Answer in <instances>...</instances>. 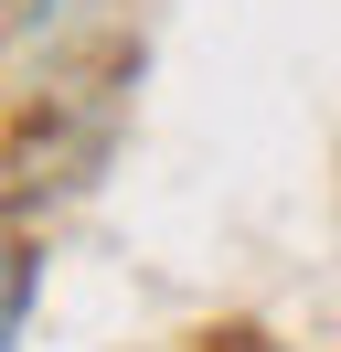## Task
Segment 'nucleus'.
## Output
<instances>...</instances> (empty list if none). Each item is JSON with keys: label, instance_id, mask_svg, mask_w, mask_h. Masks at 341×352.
<instances>
[{"label": "nucleus", "instance_id": "nucleus-1", "mask_svg": "<svg viewBox=\"0 0 341 352\" xmlns=\"http://www.w3.org/2000/svg\"><path fill=\"white\" fill-rule=\"evenodd\" d=\"M32 267H43V256H32V235H21V245H11V331L32 320Z\"/></svg>", "mask_w": 341, "mask_h": 352}]
</instances>
